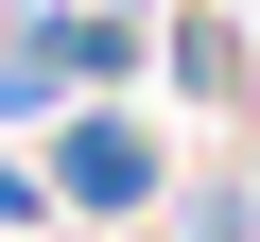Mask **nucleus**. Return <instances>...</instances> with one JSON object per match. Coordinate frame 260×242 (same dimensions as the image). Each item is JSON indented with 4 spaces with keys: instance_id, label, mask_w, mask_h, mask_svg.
<instances>
[{
    "instance_id": "nucleus-1",
    "label": "nucleus",
    "mask_w": 260,
    "mask_h": 242,
    "mask_svg": "<svg viewBox=\"0 0 260 242\" xmlns=\"http://www.w3.org/2000/svg\"><path fill=\"white\" fill-rule=\"evenodd\" d=\"M70 190H87V208H139V190H156V156L121 139V121H87V139H70Z\"/></svg>"
}]
</instances>
